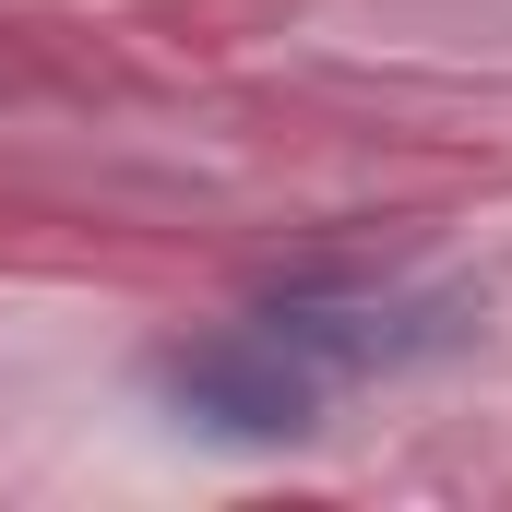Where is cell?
<instances>
[{
	"mask_svg": "<svg viewBox=\"0 0 512 512\" xmlns=\"http://www.w3.org/2000/svg\"><path fill=\"white\" fill-rule=\"evenodd\" d=\"M155 393H167L191 429H215V441H298V429H322L334 370H310L274 322H239V334H215V346L155 358Z\"/></svg>",
	"mask_w": 512,
	"mask_h": 512,
	"instance_id": "cell-1",
	"label": "cell"
}]
</instances>
